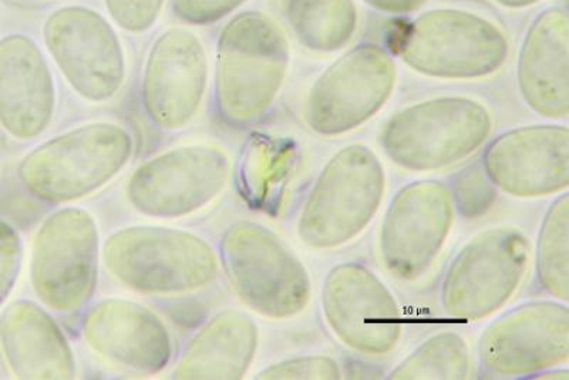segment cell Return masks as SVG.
<instances>
[{
	"label": "cell",
	"instance_id": "cell-14",
	"mask_svg": "<svg viewBox=\"0 0 569 380\" xmlns=\"http://www.w3.org/2000/svg\"><path fill=\"white\" fill-rule=\"evenodd\" d=\"M449 186L415 181L390 201L380 230V256L386 270L400 281L425 277L443 250L456 222Z\"/></svg>",
	"mask_w": 569,
	"mask_h": 380
},
{
	"label": "cell",
	"instance_id": "cell-13",
	"mask_svg": "<svg viewBox=\"0 0 569 380\" xmlns=\"http://www.w3.org/2000/svg\"><path fill=\"white\" fill-rule=\"evenodd\" d=\"M210 59L200 34L186 27L162 30L147 53L141 76V104L152 126L186 129L204 104Z\"/></svg>",
	"mask_w": 569,
	"mask_h": 380
},
{
	"label": "cell",
	"instance_id": "cell-31",
	"mask_svg": "<svg viewBox=\"0 0 569 380\" xmlns=\"http://www.w3.org/2000/svg\"><path fill=\"white\" fill-rule=\"evenodd\" d=\"M363 2L382 12L405 14L423 8L429 0H363Z\"/></svg>",
	"mask_w": 569,
	"mask_h": 380
},
{
	"label": "cell",
	"instance_id": "cell-24",
	"mask_svg": "<svg viewBox=\"0 0 569 380\" xmlns=\"http://www.w3.org/2000/svg\"><path fill=\"white\" fill-rule=\"evenodd\" d=\"M537 276L551 297L569 298V199L563 192L543 217L537 244Z\"/></svg>",
	"mask_w": 569,
	"mask_h": 380
},
{
	"label": "cell",
	"instance_id": "cell-25",
	"mask_svg": "<svg viewBox=\"0 0 569 380\" xmlns=\"http://www.w3.org/2000/svg\"><path fill=\"white\" fill-rule=\"evenodd\" d=\"M471 358L465 339L443 332L427 339L388 374L393 380L469 379Z\"/></svg>",
	"mask_w": 569,
	"mask_h": 380
},
{
	"label": "cell",
	"instance_id": "cell-23",
	"mask_svg": "<svg viewBox=\"0 0 569 380\" xmlns=\"http://www.w3.org/2000/svg\"><path fill=\"white\" fill-rule=\"evenodd\" d=\"M284 18L298 42L317 53L347 48L358 30L353 0H284Z\"/></svg>",
	"mask_w": 569,
	"mask_h": 380
},
{
	"label": "cell",
	"instance_id": "cell-17",
	"mask_svg": "<svg viewBox=\"0 0 569 380\" xmlns=\"http://www.w3.org/2000/svg\"><path fill=\"white\" fill-rule=\"evenodd\" d=\"M482 169L498 190L540 199L568 190L569 131L563 126H527L487 147Z\"/></svg>",
	"mask_w": 569,
	"mask_h": 380
},
{
	"label": "cell",
	"instance_id": "cell-20",
	"mask_svg": "<svg viewBox=\"0 0 569 380\" xmlns=\"http://www.w3.org/2000/svg\"><path fill=\"white\" fill-rule=\"evenodd\" d=\"M0 351L18 379H74L78 363L62 328L39 303L18 299L0 312Z\"/></svg>",
	"mask_w": 569,
	"mask_h": 380
},
{
	"label": "cell",
	"instance_id": "cell-28",
	"mask_svg": "<svg viewBox=\"0 0 569 380\" xmlns=\"http://www.w3.org/2000/svg\"><path fill=\"white\" fill-rule=\"evenodd\" d=\"M258 379H342V369L329 357H299L273 363L258 373Z\"/></svg>",
	"mask_w": 569,
	"mask_h": 380
},
{
	"label": "cell",
	"instance_id": "cell-9",
	"mask_svg": "<svg viewBox=\"0 0 569 380\" xmlns=\"http://www.w3.org/2000/svg\"><path fill=\"white\" fill-rule=\"evenodd\" d=\"M46 50L80 99L104 104L117 98L127 79V54L114 23L83 4L53 10L42 29Z\"/></svg>",
	"mask_w": 569,
	"mask_h": 380
},
{
	"label": "cell",
	"instance_id": "cell-1",
	"mask_svg": "<svg viewBox=\"0 0 569 380\" xmlns=\"http://www.w3.org/2000/svg\"><path fill=\"white\" fill-rule=\"evenodd\" d=\"M291 64L287 34L269 14L248 10L217 39L213 108L232 129L259 123L276 104Z\"/></svg>",
	"mask_w": 569,
	"mask_h": 380
},
{
	"label": "cell",
	"instance_id": "cell-11",
	"mask_svg": "<svg viewBox=\"0 0 569 380\" xmlns=\"http://www.w3.org/2000/svg\"><path fill=\"white\" fill-rule=\"evenodd\" d=\"M231 180V160L221 147L186 144L137 167L126 187L133 210L156 220L197 214L220 199Z\"/></svg>",
	"mask_w": 569,
	"mask_h": 380
},
{
	"label": "cell",
	"instance_id": "cell-2",
	"mask_svg": "<svg viewBox=\"0 0 569 380\" xmlns=\"http://www.w3.org/2000/svg\"><path fill=\"white\" fill-rule=\"evenodd\" d=\"M134 139L111 121L73 127L46 140L23 157L20 184L33 199L62 206L100 191L129 166Z\"/></svg>",
	"mask_w": 569,
	"mask_h": 380
},
{
	"label": "cell",
	"instance_id": "cell-27",
	"mask_svg": "<svg viewBox=\"0 0 569 380\" xmlns=\"http://www.w3.org/2000/svg\"><path fill=\"white\" fill-rule=\"evenodd\" d=\"M166 4L167 0H104L111 22L130 34L147 33L154 28Z\"/></svg>",
	"mask_w": 569,
	"mask_h": 380
},
{
	"label": "cell",
	"instance_id": "cell-15",
	"mask_svg": "<svg viewBox=\"0 0 569 380\" xmlns=\"http://www.w3.org/2000/svg\"><path fill=\"white\" fill-rule=\"evenodd\" d=\"M322 309L330 331L352 351L383 357L398 348L403 333L399 303L362 263L345 262L329 271Z\"/></svg>",
	"mask_w": 569,
	"mask_h": 380
},
{
	"label": "cell",
	"instance_id": "cell-7",
	"mask_svg": "<svg viewBox=\"0 0 569 380\" xmlns=\"http://www.w3.org/2000/svg\"><path fill=\"white\" fill-rule=\"evenodd\" d=\"M490 110L467 98L421 101L396 113L385 124L380 143L396 166L410 171H437L469 159L489 140Z\"/></svg>",
	"mask_w": 569,
	"mask_h": 380
},
{
	"label": "cell",
	"instance_id": "cell-29",
	"mask_svg": "<svg viewBox=\"0 0 569 380\" xmlns=\"http://www.w3.org/2000/svg\"><path fill=\"white\" fill-rule=\"evenodd\" d=\"M248 0H170L171 12L188 27H210L230 17Z\"/></svg>",
	"mask_w": 569,
	"mask_h": 380
},
{
	"label": "cell",
	"instance_id": "cell-21",
	"mask_svg": "<svg viewBox=\"0 0 569 380\" xmlns=\"http://www.w3.org/2000/svg\"><path fill=\"white\" fill-rule=\"evenodd\" d=\"M517 79L528 108L542 118H567L569 19L566 9L543 10L533 20L518 58Z\"/></svg>",
	"mask_w": 569,
	"mask_h": 380
},
{
	"label": "cell",
	"instance_id": "cell-32",
	"mask_svg": "<svg viewBox=\"0 0 569 380\" xmlns=\"http://www.w3.org/2000/svg\"><path fill=\"white\" fill-rule=\"evenodd\" d=\"M496 2L507 9H525L541 2V0H496Z\"/></svg>",
	"mask_w": 569,
	"mask_h": 380
},
{
	"label": "cell",
	"instance_id": "cell-30",
	"mask_svg": "<svg viewBox=\"0 0 569 380\" xmlns=\"http://www.w3.org/2000/svg\"><path fill=\"white\" fill-rule=\"evenodd\" d=\"M23 266V242L19 232L0 218V307L12 296Z\"/></svg>",
	"mask_w": 569,
	"mask_h": 380
},
{
	"label": "cell",
	"instance_id": "cell-16",
	"mask_svg": "<svg viewBox=\"0 0 569 380\" xmlns=\"http://www.w3.org/2000/svg\"><path fill=\"white\" fill-rule=\"evenodd\" d=\"M481 367L501 378H536L569 361V311L560 302L511 309L485 329Z\"/></svg>",
	"mask_w": 569,
	"mask_h": 380
},
{
	"label": "cell",
	"instance_id": "cell-5",
	"mask_svg": "<svg viewBox=\"0 0 569 380\" xmlns=\"http://www.w3.org/2000/svg\"><path fill=\"white\" fill-rule=\"evenodd\" d=\"M386 172L369 147H345L328 161L298 220L303 244L333 250L358 238L382 206Z\"/></svg>",
	"mask_w": 569,
	"mask_h": 380
},
{
	"label": "cell",
	"instance_id": "cell-4",
	"mask_svg": "<svg viewBox=\"0 0 569 380\" xmlns=\"http://www.w3.org/2000/svg\"><path fill=\"white\" fill-rule=\"evenodd\" d=\"M218 260L238 299L259 317L283 321L311 302L307 268L267 227L251 221L228 227Z\"/></svg>",
	"mask_w": 569,
	"mask_h": 380
},
{
	"label": "cell",
	"instance_id": "cell-26",
	"mask_svg": "<svg viewBox=\"0 0 569 380\" xmlns=\"http://www.w3.org/2000/svg\"><path fill=\"white\" fill-rule=\"evenodd\" d=\"M453 197L456 211L467 220H477L492 209L498 196V189L482 166L467 167L453 179L449 187Z\"/></svg>",
	"mask_w": 569,
	"mask_h": 380
},
{
	"label": "cell",
	"instance_id": "cell-3",
	"mask_svg": "<svg viewBox=\"0 0 569 380\" xmlns=\"http://www.w3.org/2000/svg\"><path fill=\"white\" fill-rule=\"evenodd\" d=\"M101 258L116 281L142 296L206 290L220 273L217 252L204 238L171 227L121 228L107 238Z\"/></svg>",
	"mask_w": 569,
	"mask_h": 380
},
{
	"label": "cell",
	"instance_id": "cell-22",
	"mask_svg": "<svg viewBox=\"0 0 569 380\" xmlns=\"http://www.w3.org/2000/svg\"><path fill=\"white\" fill-rule=\"evenodd\" d=\"M259 329L246 312L217 313L188 341L172 372L180 380H240L256 361Z\"/></svg>",
	"mask_w": 569,
	"mask_h": 380
},
{
	"label": "cell",
	"instance_id": "cell-10",
	"mask_svg": "<svg viewBox=\"0 0 569 380\" xmlns=\"http://www.w3.org/2000/svg\"><path fill=\"white\" fill-rule=\"evenodd\" d=\"M530 253V241L516 228H491L472 238L441 282L447 316L475 322L500 311L525 281Z\"/></svg>",
	"mask_w": 569,
	"mask_h": 380
},
{
	"label": "cell",
	"instance_id": "cell-18",
	"mask_svg": "<svg viewBox=\"0 0 569 380\" xmlns=\"http://www.w3.org/2000/svg\"><path fill=\"white\" fill-rule=\"evenodd\" d=\"M81 336L103 361L140 377L164 371L174 353L164 321L130 299L109 298L91 307L81 322Z\"/></svg>",
	"mask_w": 569,
	"mask_h": 380
},
{
	"label": "cell",
	"instance_id": "cell-6",
	"mask_svg": "<svg viewBox=\"0 0 569 380\" xmlns=\"http://www.w3.org/2000/svg\"><path fill=\"white\" fill-rule=\"evenodd\" d=\"M395 50L405 64L429 78L476 80L505 68L510 43L497 24L480 14L435 9L401 30Z\"/></svg>",
	"mask_w": 569,
	"mask_h": 380
},
{
	"label": "cell",
	"instance_id": "cell-19",
	"mask_svg": "<svg viewBox=\"0 0 569 380\" xmlns=\"http://www.w3.org/2000/svg\"><path fill=\"white\" fill-rule=\"evenodd\" d=\"M56 108L52 68L36 40L24 33L0 39V127L14 140L38 139Z\"/></svg>",
	"mask_w": 569,
	"mask_h": 380
},
{
	"label": "cell",
	"instance_id": "cell-12",
	"mask_svg": "<svg viewBox=\"0 0 569 380\" xmlns=\"http://www.w3.org/2000/svg\"><path fill=\"white\" fill-rule=\"evenodd\" d=\"M396 82L393 56L380 46L360 44L319 76L305 104V121L320 136L349 133L385 108Z\"/></svg>",
	"mask_w": 569,
	"mask_h": 380
},
{
	"label": "cell",
	"instance_id": "cell-8",
	"mask_svg": "<svg viewBox=\"0 0 569 380\" xmlns=\"http://www.w3.org/2000/svg\"><path fill=\"white\" fill-rule=\"evenodd\" d=\"M100 231L89 211L56 210L36 231L30 283L46 308L59 313L88 306L99 281Z\"/></svg>",
	"mask_w": 569,
	"mask_h": 380
}]
</instances>
